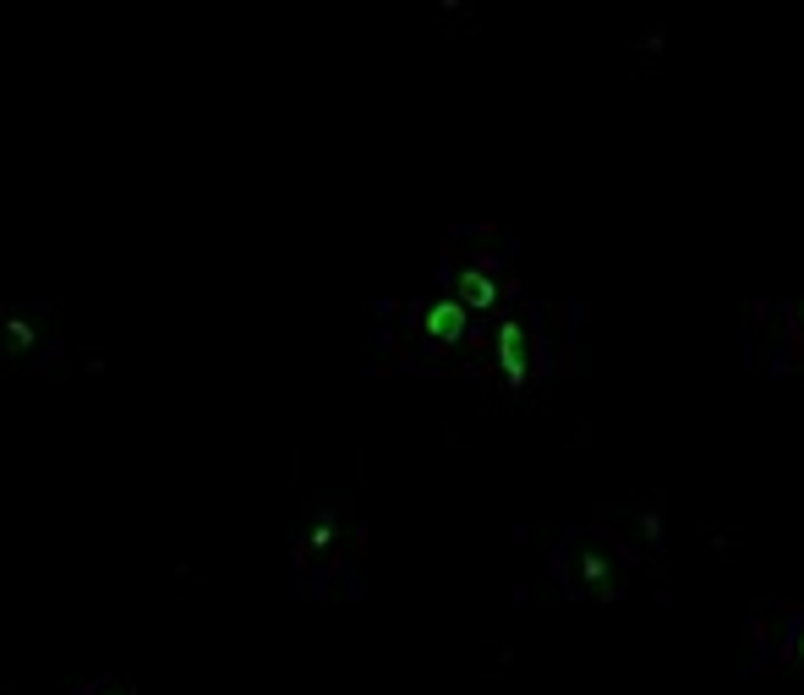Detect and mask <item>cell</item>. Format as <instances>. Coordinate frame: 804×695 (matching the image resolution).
<instances>
[{
  "label": "cell",
  "mask_w": 804,
  "mask_h": 695,
  "mask_svg": "<svg viewBox=\"0 0 804 695\" xmlns=\"http://www.w3.org/2000/svg\"><path fill=\"white\" fill-rule=\"evenodd\" d=\"M61 351L66 329L55 301L0 296V373H44Z\"/></svg>",
  "instance_id": "6da1fadb"
},
{
  "label": "cell",
  "mask_w": 804,
  "mask_h": 695,
  "mask_svg": "<svg viewBox=\"0 0 804 695\" xmlns=\"http://www.w3.org/2000/svg\"><path fill=\"white\" fill-rule=\"evenodd\" d=\"M72 695H137V685L126 674H93V679H83Z\"/></svg>",
  "instance_id": "7a4b0ae2"
}]
</instances>
